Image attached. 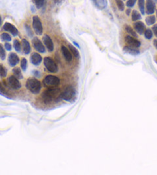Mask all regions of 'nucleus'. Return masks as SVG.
Returning a JSON list of instances; mask_svg holds the SVG:
<instances>
[{"mask_svg":"<svg viewBox=\"0 0 157 175\" xmlns=\"http://www.w3.org/2000/svg\"><path fill=\"white\" fill-rule=\"evenodd\" d=\"M60 97H61L60 90L56 89V87L49 88L42 94V99L45 101V103H51L52 101L56 100V99H59Z\"/></svg>","mask_w":157,"mask_h":175,"instance_id":"obj_1","label":"nucleus"},{"mask_svg":"<svg viewBox=\"0 0 157 175\" xmlns=\"http://www.w3.org/2000/svg\"><path fill=\"white\" fill-rule=\"evenodd\" d=\"M26 87L31 93L34 94H37L39 93V91L41 90V83L39 80L35 78H30L28 79L26 81Z\"/></svg>","mask_w":157,"mask_h":175,"instance_id":"obj_2","label":"nucleus"},{"mask_svg":"<svg viewBox=\"0 0 157 175\" xmlns=\"http://www.w3.org/2000/svg\"><path fill=\"white\" fill-rule=\"evenodd\" d=\"M59 82L60 80L59 78L52 75H48L43 80V84L48 88L56 87L59 85Z\"/></svg>","mask_w":157,"mask_h":175,"instance_id":"obj_3","label":"nucleus"},{"mask_svg":"<svg viewBox=\"0 0 157 175\" xmlns=\"http://www.w3.org/2000/svg\"><path fill=\"white\" fill-rule=\"evenodd\" d=\"M75 96H76V90L71 86L65 88V90L61 93L62 99L66 101H71L75 97Z\"/></svg>","mask_w":157,"mask_h":175,"instance_id":"obj_4","label":"nucleus"},{"mask_svg":"<svg viewBox=\"0 0 157 175\" xmlns=\"http://www.w3.org/2000/svg\"><path fill=\"white\" fill-rule=\"evenodd\" d=\"M32 26H33L35 33L39 36H42V34L43 33V27H42V22L40 19L39 18V16H33Z\"/></svg>","mask_w":157,"mask_h":175,"instance_id":"obj_5","label":"nucleus"},{"mask_svg":"<svg viewBox=\"0 0 157 175\" xmlns=\"http://www.w3.org/2000/svg\"><path fill=\"white\" fill-rule=\"evenodd\" d=\"M44 65L47 70L52 73H56L58 71V67L53 59L50 57H45L44 59Z\"/></svg>","mask_w":157,"mask_h":175,"instance_id":"obj_6","label":"nucleus"},{"mask_svg":"<svg viewBox=\"0 0 157 175\" xmlns=\"http://www.w3.org/2000/svg\"><path fill=\"white\" fill-rule=\"evenodd\" d=\"M32 42L33 47L37 51L39 52V53H44L46 52V48H45L44 45L42 44V43L41 40H40L39 38L34 37Z\"/></svg>","mask_w":157,"mask_h":175,"instance_id":"obj_7","label":"nucleus"},{"mask_svg":"<svg viewBox=\"0 0 157 175\" xmlns=\"http://www.w3.org/2000/svg\"><path fill=\"white\" fill-rule=\"evenodd\" d=\"M8 83L10 87H12L14 90H19L21 87V83L19 81V79L15 77V76H10L8 78Z\"/></svg>","mask_w":157,"mask_h":175,"instance_id":"obj_8","label":"nucleus"},{"mask_svg":"<svg viewBox=\"0 0 157 175\" xmlns=\"http://www.w3.org/2000/svg\"><path fill=\"white\" fill-rule=\"evenodd\" d=\"M125 41H126V43L128 44L129 46L136 47V48H138V47L141 46V43L139 40H137L136 38H134V37L129 36V35L125 37Z\"/></svg>","mask_w":157,"mask_h":175,"instance_id":"obj_9","label":"nucleus"},{"mask_svg":"<svg viewBox=\"0 0 157 175\" xmlns=\"http://www.w3.org/2000/svg\"><path fill=\"white\" fill-rule=\"evenodd\" d=\"M3 29H4L5 31H7L9 32V33H10L14 36H17L19 33L18 29L16 28V26H14L13 25L9 23H5L4 24V26H3Z\"/></svg>","mask_w":157,"mask_h":175,"instance_id":"obj_10","label":"nucleus"},{"mask_svg":"<svg viewBox=\"0 0 157 175\" xmlns=\"http://www.w3.org/2000/svg\"><path fill=\"white\" fill-rule=\"evenodd\" d=\"M43 39L44 45L46 46L47 49H48L49 52L53 51V49H54V45H53V43L52 41L51 38H50L48 35H45V36H43V39Z\"/></svg>","mask_w":157,"mask_h":175,"instance_id":"obj_11","label":"nucleus"},{"mask_svg":"<svg viewBox=\"0 0 157 175\" xmlns=\"http://www.w3.org/2000/svg\"><path fill=\"white\" fill-rule=\"evenodd\" d=\"M9 63L11 67H15L18 64V63L19 62V58L16 53H11L9 56Z\"/></svg>","mask_w":157,"mask_h":175,"instance_id":"obj_12","label":"nucleus"},{"mask_svg":"<svg viewBox=\"0 0 157 175\" xmlns=\"http://www.w3.org/2000/svg\"><path fill=\"white\" fill-rule=\"evenodd\" d=\"M123 51L126 53H128V54L132 55V56H136V55L139 54V50L136 47H131V46H126L123 48Z\"/></svg>","mask_w":157,"mask_h":175,"instance_id":"obj_13","label":"nucleus"},{"mask_svg":"<svg viewBox=\"0 0 157 175\" xmlns=\"http://www.w3.org/2000/svg\"><path fill=\"white\" fill-rule=\"evenodd\" d=\"M134 29L138 33L142 35L144 33L145 30H146V26L142 22H136L134 23Z\"/></svg>","mask_w":157,"mask_h":175,"instance_id":"obj_14","label":"nucleus"},{"mask_svg":"<svg viewBox=\"0 0 157 175\" xmlns=\"http://www.w3.org/2000/svg\"><path fill=\"white\" fill-rule=\"evenodd\" d=\"M42 58L39 53H33L31 56V63L35 66H39L42 63Z\"/></svg>","mask_w":157,"mask_h":175,"instance_id":"obj_15","label":"nucleus"},{"mask_svg":"<svg viewBox=\"0 0 157 175\" xmlns=\"http://www.w3.org/2000/svg\"><path fill=\"white\" fill-rule=\"evenodd\" d=\"M155 3L152 0H146V13L149 15H152L155 12Z\"/></svg>","mask_w":157,"mask_h":175,"instance_id":"obj_16","label":"nucleus"},{"mask_svg":"<svg viewBox=\"0 0 157 175\" xmlns=\"http://www.w3.org/2000/svg\"><path fill=\"white\" fill-rule=\"evenodd\" d=\"M22 46H23V50L24 53L29 54V53L31 52V47L27 39H23L22 40Z\"/></svg>","mask_w":157,"mask_h":175,"instance_id":"obj_17","label":"nucleus"},{"mask_svg":"<svg viewBox=\"0 0 157 175\" xmlns=\"http://www.w3.org/2000/svg\"><path fill=\"white\" fill-rule=\"evenodd\" d=\"M61 50H62V54H63V56H64L65 59H66V61H68V62H70L71 60H72V54H71V53L70 52V50L67 49L66 47H64V46H62V47H61Z\"/></svg>","mask_w":157,"mask_h":175,"instance_id":"obj_18","label":"nucleus"},{"mask_svg":"<svg viewBox=\"0 0 157 175\" xmlns=\"http://www.w3.org/2000/svg\"><path fill=\"white\" fill-rule=\"evenodd\" d=\"M93 3L99 9H103L107 6V1L106 0H93Z\"/></svg>","mask_w":157,"mask_h":175,"instance_id":"obj_19","label":"nucleus"},{"mask_svg":"<svg viewBox=\"0 0 157 175\" xmlns=\"http://www.w3.org/2000/svg\"><path fill=\"white\" fill-rule=\"evenodd\" d=\"M13 74H14V76H15L17 79H19V80H21V79H23V76L22 73H21L20 69L18 68V67L14 68V69L13 70Z\"/></svg>","mask_w":157,"mask_h":175,"instance_id":"obj_20","label":"nucleus"},{"mask_svg":"<svg viewBox=\"0 0 157 175\" xmlns=\"http://www.w3.org/2000/svg\"><path fill=\"white\" fill-rule=\"evenodd\" d=\"M125 29H126V31L127 32L130 36H132L133 37H135V38H136L137 36H137L136 33L134 31L133 29H132V28L130 27L129 26H128V25H126V26H125Z\"/></svg>","mask_w":157,"mask_h":175,"instance_id":"obj_21","label":"nucleus"},{"mask_svg":"<svg viewBox=\"0 0 157 175\" xmlns=\"http://www.w3.org/2000/svg\"><path fill=\"white\" fill-rule=\"evenodd\" d=\"M132 21H137L141 19V15H140V13L136 10L132 11Z\"/></svg>","mask_w":157,"mask_h":175,"instance_id":"obj_22","label":"nucleus"},{"mask_svg":"<svg viewBox=\"0 0 157 175\" xmlns=\"http://www.w3.org/2000/svg\"><path fill=\"white\" fill-rule=\"evenodd\" d=\"M156 22V17L153 16H150L146 17V23L148 26H151V25H153Z\"/></svg>","mask_w":157,"mask_h":175,"instance_id":"obj_23","label":"nucleus"},{"mask_svg":"<svg viewBox=\"0 0 157 175\" xmlns=\"http://www.w3.org/2000/svg\"><path fill=\"white\" fill-rule=\"evenodd\" d=\"M139 8L142 15L145 14V0H139Z\"/></svg>","mask_w":157,"mask_h":175,"instance_id":"obj_24","label":"nucleus"},{"mask_svg":"<svg viewBox=\"0 0 157 175\" xmlns=\"http://www.w3.org/2000/svg\"><path fill=\"white\" fill-rule=\"evenodd\" d=\"M144 34H145V37H146L147 39H151L152 38V36H153L152 31L150 29H146L144 32Z\"/></svg>","mask_w":157,"mask_h":175,"instance_id":"obj_25","label":"nucleus"},{"mask_svg":"<svg viewBox=\"0 0 157 175\" xmlns=\"http://www.w3.org/2000/svg\"><path fill=\"white\" fill-rule=\"evenodd\" d=\"M13 47L16 49V51L20 52L21 51V44L20 42L19 41L18 39H15L13 42Z\"/></svg>","mask_w":157,"mask_h":175,"instance_id":"obj_26","label":"nucleus"},{"mask_svg":"<svg viewBox=\"0 0 157 175\" xmlns=\"http://www.w3.org/2000/svg\"><path fill=\"white\" fill-rule=\"evenodd\" d=\"M69 48H70V49L71 50V52H72V53L73 54V56L76 57H79V51H78L77 49H76L73 46H72V45H69Z\"/></svg>","mask_w":157,"mask_h":175,"instance_id":"obj_27","label":"nucleus"},{"mask_svg":"<svg viewBox=\"0 0 157 175\" xmlns=\"http://www.w3.org/2000/svg\"><path fill=\"white\" fill-rule=\"evenodd\" d=\"M1 39H2V40L3 41H5V42H9L12 40V37H11L9 35L8 33H4L2 34V36H1Z\"/></svg>","mask_w":157,"mask_h":175,"instance_id":"obj_28","label":"nucleus"},{"mask_svg":"<svg viewBox=\"0 0 157 175\" xmlns=\"http://www.w3.org/2000/svg\"><path fill=\"white\" fill-rule=\"evenodd\" d=\"M5 57H6V53H5V49H4L3 45L0 43V57H1L2 60H4L5 59Z\"/></svg>","mask_w":157,"mask_h":175,"instance_id":"obj_29","label":"nucleus"},{"mask_svg":"<svg viewBox=\"0 0 157 175\" xmlns=\"http://www.w3.org/2000/svg\"><path fill=\"white\" fill-rule=\"evenodd\" d=\"M35 5L38 9L42 8L43 6L44 3H45V0H33Z\"/></svg>","mask_w":157,"mask_h":175,"instance_id":"obj_30","label":"nucleus"},{"mask_svg":"<svg viewBox=\"0 0 157 175\" xmlns=\"http://www.w3.org/2000/svg\"><path fill=\"white\" fill-rule=\"evenodd\" d=\"M116 5H117V7L120 11H123L124 9H125V5H124L123 2L122 0H116Z\"/></svg>","mask_w":157,"mask_h":175,"instance_id":"obj_31","label":"nucleus"},{"mask_svg":"<svg viewBox=\"0 0 157 175\" xmlns=\"http://www.w3.org/2000/svg\"><path fill=\"white\" fill-rule=\"evenodd\" d=\"M7 75V71L3 67V65L0 64V77H5Z\"/></svg>","mask_w":157,"mask_h":175,"instance_id":"obj_32","label":"nucleus"},{"mask_svg":"<svg viewBox=\"0 0 157 175\" xmlns=\"http://www.w3.org/2000/svg\"><path fill=\"white\" fill-rule=\"evenodd\" d=\"M21 68L23 71H26L27 68V60L26 58H23L21 60Z\"/></svg>","mask_w":157,"mask_h":175,"instance_id":"obj_33","label":"nucleus"},{"mask_svg":"<svg viewBox=\"0 0 157 175\" xmlns=\"http://www.w3.org/2000/svg\"><path fill=\"white\" fill-rule=\"evenodd\" d=\"M0 93L2 94V95L3 96H8V93H7V91H6V90L5 89V87H3V84L0 83Z\"/></svg>","mask_w":157,"mask_h":175,"instance_id":"obj_34","label":"nucleus"},{"mask_svg":"<svg viewBox=\"0 0 157 175\" xmlns=\"http://www.w3.org/2000/svg\"><path fill=\"white\" fill-rule=\"evenodd\" d=\"M25 28H26V33H27V34H28V36H30V37H32V36H33V33H32V31L30 26H28V25H25Z\"/></svg>","mask_w":157,"mask_h":175,"instance_id":"obj_35","label":"nucleus"},{"mask_svg":"<svg viewBox=\"0 0 157 175\" xmlns=\"http://www.w3.org/2000/svg\"><path fill=\"white\" fill-rule=\"evenodd\" d=\"M136 1L137 0H128L127 3H126V5H127L129 8H132V7H133L134 5H135V4L136 3Z\"/></svg>","mask_w":157,"mask_h":175,"instance_id":"obj_36","label":"nucleus"},{"mask_svg":"<svg viewBox=\"0 0 157 175\" xmlns=\"http://www.w3.org/2000/svg\"><path fill=\"white\" fill-rule=\"evenodd\" d=\"M5 49H6V50H8V51H10L11 49H12V46H11V44L9 43H5Z\"/></svg>","mask_w":157,"mask_h":175,"instance_id":"obj_37","label":"nucleus"},{"mask_svg":"<svg viewBox=\"0 0 157 175\" xmlns=\"http://www.w3.org/2000/svg\"><path fill=\"white\" fill-rule=\"evenodd\" d=\"M152 31L154 33L155 36L157 37V25H154L153 27H152Z\"/></svg>","mask_w":157,"mask_h":175,"instance_id":"obj_38","label":"nucleus"},{"mask_svg":"<svg viewBox=\"0 0 157 175\" xmlns=\"http://www.w3.org/2000/svg\"><path fill=\"white\" fill-rule=\"evenodd\" d=\"M153 45H154V47H156V49H157V39H154V41H153Z\"/></svg>","mask_w":157,"mask_h":175,"instance_id":"obj_39","label":"nucleus"},{"mask_svg":"<svg viewBox=\"0 0 157 175\" xmlns=\"http://www.w3.org/2000/svg\"><path fill=\"white\" fill-rule=\"evenodd\" d=\"M129 14H130V9H127V10H126V15L129 16Z\"/></svg>","mask_w":157,"mask_h":175,"instance_id":"obj_40","label":"nucleus"},{"mask_svg":"<svg viewBox=\"0 0 157 175\" xmlns=\"http://www.w3.org/2000/svg\"><path fill=\"white\" fill-rule=\"evenodd\" d=\"M2 23H3V19H2V17L0 16V26L2 25Z\"/></svg>","mask_w":157,"mask_h":175,"instance_id":"obj_41","label":"nucleus"},{"mask_svg":"<svg viewBox=\"0 0 157 175\" xmlns=\"http://www.w3.org/2000/svg\"><path fill=\"white\" fill-rule=\"evenodd\" d=\"M73 43H74L75 45H76V47H79V44H77V43H76V42H73Z\"/></svg>","mask_w":157,"mask_h":175,"instance_id":"obj_42","label":"nucleus"},{"mask_svg":"<svg viewBox=\"0 0 157 175\" xmlns=\"http://www.w3.org/2000/svg\"><path fill=\"white\" fill-rule=\"evenodd\" d=\"M32 13H35V9H34L33 6H32Z\"/></svg>","mask_w":157,"mask_h":175,"instance_id":"obj_43","label":"nucleus"},{"mask_svg":"<svg viewBox=\"0 0 157 175\" xmlns=\"http://www.w3.org/2000/svg\"><path fill=\"white\" fill-rule=\"evenodd\" d=\"M156 17H157V11H156Z\"/></svg>","mask_w":157,"mask_h":175,"instance_id":"obj_44","label":"nucleus"},{"mask_svg":"<svg viewBox=\"0 0 157 175\" xmlns=\"http://www.w3.org/2000/svg\"><path fill=\"white\" fill-rule=\"evenodd\" d=\"M154 1H156H156H157V0H154Z\"/></svg>","mask_w":157,"mask_h":175,"instance_id":"obj_45","label":"nucleus"},{"mask_svg":"<svg viewBox=\"0 0 157 175\" xmlns=\"http://www.w3.org/2000/svg\"><path fill=\"white\" fill-rule=\"evenodd\" d=\"M55 1H56V0H55Z\"/></svg>","mask_w":157,"mask_h":175,"instance_id":"obj_46","label":"nucleus"}]
</instances>
